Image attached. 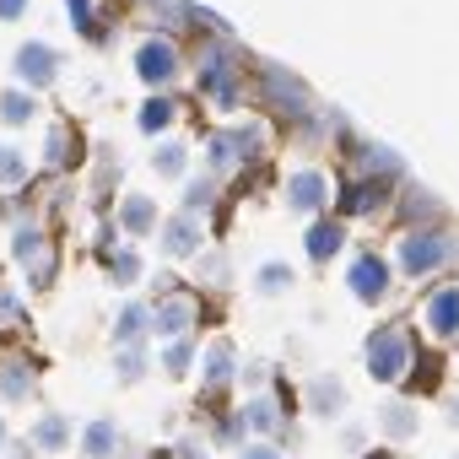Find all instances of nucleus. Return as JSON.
I'll list each match as a JSON object with an SVG mask.
<instances>
[{"label":"nucleus","mask_w":459,"mask_h":459,"mask_svg":"<svg viewBox=\"0 0 459 459\" xmlns=\"http://www.w3.org/2000/svg\"><path fill=\"white\" fill-rule=\"evenodd\" d=\"M238 459H287V448H281V443H260V437H255V443H238Z\"/></svg>","instance_id":"38"},{"label":"nucleus","mask_w":459,"mask_h":459,"mask_svg":"<svg viewBox=\"0 0 459 459\" xmlns=\"http://www.w3.org/2000/svg\"><path fill=\"white\" fill-rule=\"evenodd\" d=\"M292 281H298V276H292V265H281V260H271V265L255 271V292H260V298H281Z\"/></svg>","instance_id":"32"},{"label":"nucleus","mask_w":459,"mask_h":459,"mask_svg":"<svg viewBox=\"0 0 459 459\" xmlns=\"http://www.w3.org/2000/svg\"><path fill=\"white\" fill-rule=\"evenodd\" d=\"M346 384H341V373H314L308 384H303V405H308V416H341L346 411Z\"/></svg>","instance_id":"19"},{"label":"nucleus","mask_w":459,"mask_h":459,"mask_svg":"<svg viewBox=\"0 0 459 459\" xmlns=\"http://www.w3.org/2000/svg\"><path fill=\"white\" fill-rule=\"evenodd\" d=\"M173 119H178V103H173L168 92H157V98H146V103H141V114H135V125H141L146 135H162V130H168Z\"/></svg>","instance_id":"26"},{"label":"nucleus","mask_w":459,"mask_h":459,"mask_svg":"<svg viewBox=\"0 0 459 459\" xmlns=\"http://www.w3.org/2000/svg\"><path fill=\"white\" fill-rule=\"evenodd\" d=\"M362 362H368L373 384H389V389L405 384L416 373V341H411V330L405 325H378L368 335V346H362Z\"/></svg>","instance_id":"1"},{"label":"nucleus","mask_w":459,"mask_h":459,"mask_svg":"<svg viewBox=\"0 0 459 459\" xmlns=\"http://www.w3.org/2000/svg\"><path fill=\"white\" fill-rule=\"evenodd\" d=\"M76 443H82V459H119L130 437H125V427L114 416H92V421H82Z\"/></svg>","instance_id":"17"},{"label":"nucleus","mask_w":459,"mask_h":459,"mask_svg":"<svg viewBox=\"0 0 459 459\" xmlns=\"http://www.w3.org/2000/svg\"><path fill=\"white\" fill-rule=\"evenodd\" d=\"M114 341H119V346H146V303H125V308H119Z\"/></svg>","instance_id":"27"},{"label":"nucleus","mask_w":459,"mask_h":459,"mask_svg":"<svg viewBox=\"0 0 459 459\" xmlns=\"http://www.w3.org/2000/svg\"><path fill=\"white\" fill-rule=\"evenodd\" d=\"M65 12L76 17V28H87L92 39H103V22H98V0H65Z\"/></svg>","instance_id":"36"},{"label":"nucleus","mask_w":459,"mask_h":459,"mask_svg":"<svg viewBox=\"0 0 459 459\" xmlns=\"http://www.w3.org/2000/svg\"><path fill=\"white\" fill-rule=\"evenodd\" d=\"M168 459H211V443H205L200 432H184V437H173Z\"/></svg>","instance_id":"37"},{"label":"nucleus","mask_w":459,"mask_h":459,"mask_svg":"<svg viewBox=\"0 0 459 459\" xmlns=\"http://www.w3.org/2000/svg\"><path fill=\"white\" fill-rule=\"evenodd\" d=\"M135 76L146 82V87H173V76H178V49L168 44V39H146L141 49H135Z\"/></svg>","instance_id":"15"},{"label":"nucleus","mask_w":459,"mask_h":459,"mask_svg":"<svg viewBox=\"0 0 459 459\" xmlns=\"http://www.w3.org/2000/svg\"><path fill=\"white\" fill-rule=\"evenodd\" d=\"M303 249H308L314 265L341 260V249H346V221H341V216H314L308 233H303Z\"/></svg>","instance_id":"18"},{"label":"nucleus","mask_w":459,"mask_h":459,"mask_svg":"<svg viewBox=\"0 0 459 459\" xmlns=\"http://www.w3.org/2000/svg\"><path fill=\"white\" fill-rule=\"evenodd\" d=\"M330 195H335V184H330V173H325V168H298V173L287 178V205H292V211H303V216L330 211Z\"/></svg>","instance_id":"9"},{"label":"nucleus","mask_w":459,"mask_h":459,"mask_svg":"<svg viewBox=\"0 0 459 459\" xmlns=\"http://www.w3.org/2000/svg\"><path fill=\"white\" fill-rule=\"evenodd\" d=\"M0 454H12V459H33V448H28V437H22V443H6V448H0Z\"/></svg>","instance_id":"41"},{"label":"nucleus","mask_w":459,"mask_h":459,"mask_svg":"<svg viewBox=\"0 0 459 459\" xmlns=\"http://www.w3.org/2000/svg\"><path fill=\"white\" fill-rule=\"evenodd\" d=\"M195 368H200V378H205V389H211V394L233 389V378H238V346L227 341V335H216L211 346H200V351H195Z\"/></svg>","instance_id":"8"},{"label":"nucleus","mask_w":459,"mask_h":459,"mask_svg":"<svg viewBox=\"0 0 459 459\" xmlns=\"http://www.w3.org/2000/svg\"><path fill=\"white\" fill-rule=\"evenodd\" d=\"M341 448H346V454H368V427L346 421V427H341Z\"/></svg>","instance_id":"39"},{"label":"nucleus","mask_w":459,"mask_h":459,"mask_svg":"<svg viewBox=\"0 0 459 459\" xmlns=\"http://www.w3.org/2000/svg\"><path fill=\"white\" fill-rule=\"evenodd\" d=\"M378 432H384L389 443H411V437L421 432V405H416V400H384V405H378Z\"/></svg>","instance_id":"21"},{"label":"nucleus","mask_w":459,"mask_h":459,"mask_svg":"<svg viewBox=\"0 0 459 459\" xmlns=\"http://www.w3.org/2000/svg\"><path fill=\"white\" fill-rule=\"evenodd\" d=\"M200 87H205V98L216 108H233L238 103V71H233V60H227L221 49H205L200 55Z\"/></svg>","instance_id":"12"},{"label":"nucleus","mask_w":459,"mask_h":459,"mask_svg":"<svg viewBox=\"0 0 459 459\" xmlns=\"http://www.w3.org/2000/svg\"><path fill=\"white\" fill-rule=\"evenodd\" d=\"M33 178V162L22 146H0V189H22Z\"/></svg>","instance_id":"28"},{"label":"nucleus","mask_w":459,"mask_h":459,"mask_svg":"<svg viewBox=\"0 0 459 459\" xmlns=\"http://www.w3.org/2000/svg\"><path fill=\"white\" fill-rule=\"evenodd\" d=\"M195 335H178V341H162V351H157V368H162V378H189L195 373Z\"/></svg>","instance_id":"23"},{"label":"nucleus","mask_w":459,"mask_h":459,"mask_svg":"<svg viewBox=\"0 0 459 459\" xmlns=\"http://www.w3.org/2000/svg\"><path fill=\"white\" fill-rule=\"evenodd\" d=\"M260 87H265V103H271V108H281V114H298V119H303L308 92H303V82H298V76H287L281 65H265Z\"/></svg>","instance_id":"20"},{"label":"nucleus","mask_w":459,"mask_h":459,"mask_svg":"<svg viewBox=\"0 0 459 459\" xmlns=\"http://www.w3.org/2000/svg\"><path fill=\"white\" fill-rule=\"evenodd\" d=\"M205 168H211V178H216V173H233V168H244L233 130H216V135H205Z\"/></svg>","instance_id":"24"},{"label":"nucleus","mask_w":459,"mask_h":459,"mask_svg":"<svg viewBox=\"0 0 459 459\" xmlns=\"http://www.w3.org/2000/svg\"><path fill=\"white\" fill-rule=\"evenodd\" d=\"M12 71H17L22 92H44V87L60 76V55H55L49 44H22L17 60H12Z\"/></svg>","instance_id":"14"},{"label":"nucleus","mask_w":459,"mask_h":459,"mask_svg":"<svg viewBox=\"0 0 459 459\" xmlns=\"http://www.w3.org/2000/svg\"><path fill=\"white\" fill-rule=\"evenodd\" d=\"M157 200L152 195H125V205H119V233L125 238H146V233H157Z\"/></svg>","instance_id":"22"},{"label":"nucleus","mask_w":459,"mask_h":459,"mask_svg":"<svg viewBox=\"0 0 459 459\" xmlns=\"http://www.w3.org/2000/svg\"><path fill=\"white\" fill-rule=\"evenodd\" d=\"M12 255L28 271V287H49L55 281V244H49V233H39V227H17Z\"/></svg>","instance_id":"6"},{"label":"nucleus","mask_w":459,"mask_h":459,"mask_svg":"<svg viewBox=\"0 0 459 459\" xmlns=\"http://www.w3.org/2000/svg\"><path fill=\"white\" fill-rule=\"evenodd\" d=\"M238 421H244V432H255L260 443H276L281 432H287V405H281V394H249L244 405H238Z\"/></svg>","instance_id":"7"},{"label":"nucleus","mask_w":459,"mask_h":459,"mask_svg":"<svg viewBox=\"0 0 459 459\" xmlns=\"http://www.w3.org/2000/svg\"><path fill=\"white\" fill-rule=\"evenodd\" d=\"M39 394V362L12 351V357H0V405H28Z\"/></svg>","instance_id":"13"},{"label":"nucleus","mask_w":459,"mask_h":459,"mask_svg":"<svg viewBox=\"0 0 459 459\" xmlns=\"http://www.w3.org/2000/svg\"><path fill=\"white\" fill-rule=\"evenodd\" d=\"M33 114H39V98H33V92H22V87L0 92V125H12V130H17V125H28Z\"/></svg>","instance_id":"31"},{"label":"nucleus","mask_w":459,"mask_h":459,"mask_svg":"<svg viewBox=\"0 0 459 459\" xmlns=\"http://www.w3.org/2000/svg\"><path fill=\"white\" fill-rule=\"evenodd\" d=\"M12 443V427H6V416H0V448H6Z\"/></svg>","instance_id":"42"},{"label":"nucleus","mask_w":459,"mask_h":459,"mask_svg":"<svg viewBox=\"0 0 459 459\" xmlns=\"http://www.w3.org/2000/svg\"><path fill=\"white\" fill-rule=\"evenodd\" d=\"M76 157H82V152H76L71 130H65V125H55V130H49V141H44V162H49V168H71Z\"/></svg>","instance_id":"33"},{"label":"nucleus","mask_w":459,"mask_h":459,"mask_svg":"<svg viewBox=\"0 0 459 459\" xmlns=\"http://www.w3.org/2000/svg\"><path fill=\"white\" fill-rule=\"evenodd\" d=\"M178 211H189V216H200V221H205V216L216 211V178H211V173H205V178H189V184H184V205H178Z\"/></svg>","instance_id":"29"},{"label":"nucleus","mask_w":459,"mask_h":459,"mask_svg":"<svg viewBox=\"0 0 459 459\" xmlns=\"http://www.w3.org/2000/svg\"><path fill=\"white\" fill-rule=\"evenodd\" d=\"M205 221L200 216H189V211H173L168 221H157V249L168 255V260H195L200 249H205Z\"/></svg>","instance_id":"5"},{"label":"nucleus","mask_w":459,"mask_h":459,"mask_svg":"<svg viewBox=\"0 0 459 459\" xmlns=\"http://www.w3.org/2000/svg\"><path fill=\"white\" fill-rule=\"evenodd\" d=\"M454 319H459V292H454V281L427 287V298H421V330H427L432 341H454Z\"/></svg>","instance_id":"11"},{"label":"nucleus","mask_w":459,"mask_h":459,"mask_svg":"<svg viewBox=\"0 0 459 459\" xmlns=\"http://www.w3.org/2000/svg\"><path fill=\"white\" fill-rule=\"evenodd\" d=\"M152 173L157 178H184L189 173V146L184 141H157L152 146Z\"/></svg>","instance_id":"25"},{"label":"nucleus","mask_w":459,"mask_h":459,"mask_svg":"<svg viewBox=\"0 0 459 459\" xmlns=\"http://www.w3.org/2000/svg\"><path fill=\"white\" fill-rule=\"evenodd\" d=\"M108 276H114V287H135L141 281V255L135 249H114L108 255Z\"/></svg>","instance_id":"34"},{"label":"nucleus","mask_w":459,"mask_h":459,"mask_svg":"<svg viewBox=\"0 0 459 459\" xmlns=\"http://www.w3.org/2000/svg\"><path fill=\"white\" fill-rule=\"evenodd\" d=\"M28 448H33V454H49V459L71 454V448H76V421H71L65 411H44V416H33V427H28Z\"/></svg>","instance_id":"10"},{"label":"nucleus","mask_w":459,"mask_h":459,"mask_svg":"<svg viewBox=\"0 0 459 459\" xmlns=\"http://www.w3.org/2000/svg\"><path fill=\"white\" fill-rule=\"evenodd\" d=\"M244 394H265L271 389V362H238V378H233Z\"/></svg>","instance_id":"35"},{"label":"nucleus","mask_w":459,"mask_h":459,"mask_svg":"<svg viewBox=\"0 0 459 459\" xmlns=\"http://www.w3.org/2000/svg\"><path fill=\"white\" fill-rule=\"evenodd\" d=\"M384 200H389V184H384V178H368V173L346 178L341 195H330V205H335L341 216H373Z\"/></svg>","instance_id":"16"},{"label":"nucleus","mask_w":459,"mask_h":459,"mask_svg":"<svg viewBox=\"0 0 459 459\" xmlns=\"http://www.w3.org/2000/svg\"><path fill=\"white\" fill-rule=\"evenodd\" d=\"M28 12V0H0V22H17Z\"/></svg>","instance_id":"40"},{"label":"nucleus","mask_w":459,"mask_h":459,"mask_svg":"<svg viewBox=\"0 0 459 459\" xmlns=\"http://www.w3.org/2000/svg\"><path fill=\"white\" fill-rule=\"evenodd\" d=\"M389 281H394V271H389V260H384L378 249H357V255H351V265H346V287H351L357 303L378 308V303L389 298Z\"/></svg>","instance_id":"4"},{"label":"nucleus","mask_w":459,"mask_h":459,"mask_svg":"<svg viewBox=\"0 0 459 459\" xmlns=\"http://www.w3.org/2000/svg\"><path fill=\"white\" fill-rule=\"evenodd\" d=\"M448 260H454V238L443 233V227H405L400 244H394V265L389 271H405L411 281H427Z\"/></svg>","instance_id":"2"},{"label":"nucleus","mask_w":459,"mask_h":459,"mask_svg":"<svg viewBox=\"0 0 459 459\" xmlns=\"http://www.w3.org/2000/svg\"><path fill=\"white\" fill-rule=\"evenodd\" d=\"M146 368H152V351H146V346H119V351H114V378H119V384H141Z\"/></svg>","instance_id":"30"},{"label":"nucleus","mask_w":459,"mask_h":459,"mask_svg":"<svg viewBox=\"0 0 459 459\" xmlns=\"http://www.w3.org/2000/svg\"><path fill=\"white\" fill-rule=\"evenodd\" d=\"M195 325H200V303H195L184 287H173V281H168L162 303H157V308H146V335H157V341L195 335Z\"/></svg>","instance_id":"3"}]
</instances>
